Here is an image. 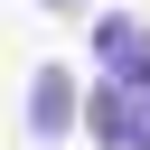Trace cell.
Segmentation results:
<instances>
[{
  "label": "cell",
  "mask_w": 150,
  "mask_h": 150,
  "mask_svg": "<svg viewBox=\"0 0 150 150\" xmlns=\"http://www.w3.org/2000/svg\"><path fill=\"white\" fill-rule=\"evenodd\" d=\"M84 131L103 150H150V75H103L84 94Z\"/></svg>",
  "instance_id": "obj_1"
},
{
  "label": "cell",
  "mask_w": 150,
  "mask_h": 150,
  "mask_svg": "<svg viewBox=\"0 0 150 150\" xmlns=\"http://www.w3.org/2000/svg\"><path fill=\"white\" fill-rule=\"evenodd\" d=\"M75 122H84L75 66H38V75H28V131H38V141H66Z\"/></svg>",
  "instance_id": "obj_2"
},
{
  "label": "cell",
  "mask_w": 150,
  "mask_h": 150,
  "mask_svg": "<svg viewBox=\"0 0 150 150\" xmlns=\"http://www.w3.org/2000/svg\"><path fill=\"white\" fill-rule=\"evenodd\" d=\"M94 66H103V75H150V28L122 19V9L94 19Z\"/></svg>",
  "instance_id": "obj_3"
},
{
  "label": "cell",
  "mask_w": 150,
  "mask_h": 150,
  "mask_svg": "<svg viewBox=\"0 0 150 150\" xmlns=\"http://www.w3.org/2000/svg\"><path fill=\"white\" fill-rule=\"evenodd\" d=\"M47 9H84V0H47Z\"/></svg>",
  "instance_id": "obj_4"
}]
</instances>
